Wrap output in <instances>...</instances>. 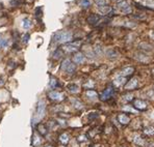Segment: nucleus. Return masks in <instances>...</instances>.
<instances>
[{
  "mask_svg": "<svg viewBox=\"0 0 154 147\" xmlns=\"http://www.w3.org/2000/svg\"><path fill=\"white\" fill-rule=\"evenodd\" d=\"M45 111H46V105H45V102L40 100L38 102V105H37V108H35V112L33 114V124L38 123L42 118L44 117L45 115Z\"/></svg>",
  "mask_w": 154,
  "mask_h": 147,
  "instance_id": "f257e3e1",
  "label": "nucleus"
},
{
  "mask_svg": "<svg viewBox=\"0 0 154 147\" xmlns=\"http://www.w3.org/2000/svg\"><path fill=\"white\" fill-rule=\"evenodd\" d=\"M73 35L70 31H57L53 36V39L58 44H66L72 41Z\"/></svg>",
  "mask_w": 154,
  "mask_h": 147,
  "instance_id": "f03ea898",
  "label": "nucleus"
},
{
  "mask_svg": "<svg viewBox=\"0 0 154 147\" xmlns=\"http://www.w3.org/2000/svg\"><path fill=\"white\" fill-rule=\"evenodd\" d=\"M118 8L120 9V11L124 13V14H130L132 11L129 1H127V0H123L122 2H120L118 4Z\"/></svg>",
  "mask_w": 154,
  "mask_h": 147,
  "instance_id": "7ed1b4c3",
  "label": "nucleus"
},
{
  "mask_svg": "<svg viewBox=\"0 0 154 147\" xmlns=\"http://www.w3.org/2000/svg\"><path fill=\"white\" fill-rule=\"evenodd\" d=\"M79 46H80V41L78 43H72V44H67L62 47V51L67 52V53H72V52H75L79 49Z\"/></svg>",
  "mask_w": 154,
  "mask_h": 147,
  "instance_id": "20e7f679",
  "label": "nucleus"
},
{
  "mask_svg": "<svg viewBox=\"0 0 154 147\" xmlns=\"http://www.w3.org/2000/svg\"><path fill=\"white\" fill-rule=\"evenodd\" d=\"M48 96L49 98H51L52 101H62L64 100V94L58 91H50L48 93Z\"/></svg>",
  "mask_w": 154,
  "mask_h": 147,
  "instance_id": "39448f33",
  "label": "nucleus"
},
{
  "mask_svg": "<svg viewBox=\"0 0 154 147\" xmlns=\"http://www.w3.org/2000/svg\"><path fill=\"white\" fill-rule=\"evenodd\" d=\"M138 78H132L131 80L127 82V84L125 85V89L126 90H132L135 89V88L138 87Z\"/></svg>",
  "mask_w": 154,
  "mask_h": 147,
  "instance_id": "423d86ee",
  "label": "nucleus"
},
{
  "mask_svg": "<svg viewBox=\"0 0 154 147\" xmlns=\"http://www.w3.org/2000/svg\"><path fill=\"white\" fill-rule=\"evenodd\" d=\"M73 61L76 64H81V63H83L85 61V57H84V55L82 53L78 52L73 56Z\"/></svg>",
  "mask_w": 154,
  "mask_h": 147,
  "instance_id": "0eeeda50",
  "label": "nucleus"
},
{
  "mask_svg": "<svg viewBox=\"0 0 154 147\" xmlns=\"http://www.w3.org/2000/svg\"><path fill=\"white\" fill-rule=\"evenodd\" d=\"M113 92H114V89H113L111 87L106 88V89L102 92V94L100 96V98L102 100V101H106V100H108V98H111Z\"/></svg>",
  "mask_w": 154,
  "mask_h": 147,
  "instance_id": "6e6552de",
  "label": "nucleus"
},
{
  "mask_svg": "<svg viewBox=\"0 0 154 147\" xmlns=\"http://www.w3.org/2000/svg\"><path fill=\"white\" fill-rule=\"evenodd\" d=\"M134 107L138 110H146L148 105L145 101L143 100H135L134 101Z\"/></svg>",
  "mask_w": 154,
  "mask_h": 147,
  "instance_id": "1a4fd4ad",
  "label": "nucleus"
},
{
  "mask_svg": "<svg viewBox=\"0 0 154 147\" xmlns=\"http://www.w3.org/2000/svg\"><path fill=\"white\" fill-rule=\"evenodd\" d=\"M125 83H126V78L123 76L117 77V78H115V80H114V84L116 85L117 87H121V86H123Z\"/></svg>",
  "mask_w": 154,
  "mask_h": 147,
  "instance_id": "9d476101",
  "label": "nucleus"
},
{
  "mask_svg": "<svg viewBox=\"0 0 154 147\" xmlns=\"http://www.w3.org/2000/svg\"><path fill=\"white\" fill-rule=\"evenodd\" d=\"M134 58L138 61H141V62H148L149 60H150V58L147 56V55L145 54H141V53H138V54L134 55Z\"/></svg>",
  "mask_w": 154,
  "mask_h": 147,
  "instance_id": "9b49d317",
  "label": "nucleus"
},
{
  "mask_svg": "<svg viewBox=\"0 0 154 147\" xmlns=\"http://www.w3.org/2000/svg\"><path fill=\"white\" fill-rule=\"evenodd\" d=\"M98 11H99L101 15H108L111 11V6H108V5L98 6Z\"/></svg>",
  "mask_w": 154,
  "mask_h": 147,
  "instance_id": "f8f14e48",
  "label": "nucleus"
},
{
  "mask_svg": "<svg viewBox=\"0 0 154 147\" xmlns=\"http://www.w3.org/2000/svg\"><path fill=\"white\" fill-rule=\"evenodd\" d=\"M134 71V68L131 67V66H128V67H125L123 68L121 71V76L123 77H126V76H129V75H131V74Z\"/></svg>",
  "mask_w": 154,
  "mask_h": 147,
  "instance_id": "ddd939ff",
  "label": "nucleus"
},
{
  "mask_svg": "<svg viewBox=\"0 0 154 147\" xmlns=\"http://www.w3.org/2000/svg\"><path fill=\"white\" fill-rule=\"evenodd\" d=\"M134 143L138 146H146V142L142 138L141 136H135L134 137Z\"/></svg>",
  "mask_w": 154,
  "mask_h": 147,
  "instance_id": "4468645a",
  "label": "nucleus"
},
{
  "mask_svg": "<svg viewBox=\"0 0 154 147\" xmlns=\"http://www.w3.org/2000/svg\"><path fill=\"white\" fill-rule=\"evenodd\" d=\"M119 121L122 123V124H127V123L130 121V118L128 117L127 115L120 114V115H119Z\"/></svg>",
  "mask_w": 154,
  "mask_h": 147,
  "instance_id": "2eb2a0df",
  "label": "nucleus"
},
{
  "mask_svg": "<svg viewBox=\"0 0 154 147\" xmlns=\"http://www.w3.org/2000/svg\"><path fill=\"white\" fill-rule=\"evenodd\" d=\"M106 56H107L108 58H111V59H115V58L118 57V53H117L115 50L109 49L106 51Z\"/></svg>",
  "mask_w": 154,
  "mask_h": 147,
  "instance_id": "dca6fc26",
  "label": "nucleus"
},
{
  "mask_svg": "<svg viewBox=\"0 0 154 147\" xmlns=\"http://www.w3.org/2000/svg\"><path fill=\"white\" fill-rule=\"evenodd\" d=\"M68 90H69L71 93H77L79 91V87H78V85H76V84H69L68 85Z\"/></svg>",
  "mask_w": 154,
  "mask_h": 147,
  "instance_id": "f3484780",
  "label": "nucleus"
},
{
  "mask_svg": "<svg viewBox=\"0 0 154 147\" xmlns=\"http://www.w3.org/2000/svg\"><path fill=\"white\" fill-rule=\"evenodd\" d=\"M138 48L144 51H151L152 50V46L148 43H142V44L138 45Z\"/></svg>",
  "mask_w": 154,
  "mask_h": 147,
  "instance_id": "a211bd4d",
  "label": "nucleus"
},
{
  "mask_svg": "<svg viewBox=\"0 0 154 147\" xmlns=\"http://www.w3.org/2000/svg\"><path fill=\"white\" fill-rule=\"evenodd\" d=\"M99 16H97V15H92V16H90L89 18H88V22L90 23V24H96V23L99 21Z\"/></svg>",
  "mask_w": 154,
  "mask_h": 147,
  "instance_id": "6ab92c4d",
  "label": "nucleus"
},
{
  "mask_svg": "<svg viewBox=\"0 0 154 147\" xmlns=\"http://www.w3.org/2000/svg\"><path fill=\"white\" fill-rule=\"evenodd\" d=\"M31 26H33V23H31L29 19H24L22 21V27L24 29H29Z\"/></svg>",
  "mask_w": 154,
  "mask_h": 147,
  "instance_id": "aec40b11",
  "label": "nucleus"
},
{
  "mask_svg": "<svg viewBox=\"0 0 154 147\" xmlns=\"http://www.w3.org/2000/svg\"><path fill=\"white\" fill-rule=\"evenodd\" d=\"M69 139H70V137H69V135L66 133L60 136V141L62 142V144H67L68 142H69Z\"/></svg>",
  "mask_w": 154,
  "mask_h": 147,
  "instance_id": "412c9836",
  "label": "nucleus"
},
{
  "mask_svg": "<svg viewBox=\"0 0 154 147\" xmlns=\"http://www.w3.org/2000/svg\"><path fill=\"white\" fill-rule=\"evenodd\" d=\"M87 96L89 98H91V100H94V98H98V94L96 91H94V90H88L87 91Z\"/></svg>",
  "mask_w": 154,
  "mask_h": 147,
  "instance_id": "4be33fe9",
  "label": "nucleus"
},
{
  "mask_svg": "<svg viewBox=\"0 0 154 147\" xmlns=\"http://www.w3.org/2000/svg\"><path fill=\"white\" fill-rule=\"evenodd\" d=\"M71 102H72L73 106L75 107L76 109H82V108H83V105H82V103H81V102H79L78 100H74V98H72V100H71Z\"/></svg>",
  "mask_w": 154,
  "mask_h": 147,
  "instance_id": "5701e85b",
  "label": "nucleus"
},
{
  "mask_svg": "<svg viewBox=\"0 0 154 147\" xmlns=\"http://www.w3.org/2000/svg\"><path fill=\"white\" fill-rule=\"evenodd\" d=\"M144 133L148 136H152V135H154V128L153 126H146L144 128Z\"/></svg>",
  "mask_w": 154,
  "mask_h": 147,
  "instance_id": "b1692460",
  "label": "nucleus"
},
{
  "mask_svg": "<svg viewBox=\"0 0 154 147\" xmlns=\"http://www.w3.org/2000/svg\"><path fill=\"white\" fill-rule=\"evenodd\" d=\"M38 131L40 132V134H42V135H46L47 134L46 126H45V124H42V123H40V124L38 125Z\"/></svg>",
  "mask_w": 154,
  "mask_h": 147,
  "instance_id": "393cba45",
  "label": "nucleus"
},
{
  "mask_svg": "<svg viewBox=\"0 0 154 147\" xmlns=\"http://www.w3.org/2000/svg\"><path fill=\"white\" fill-rule=\"evenodd\" d=\"M95 3H96L98 6H105V5H108L109 0H95Z\"/></svg>",
  "mask_w": 154,
  "mask_h": 147,
  "instance_id": "a878e982",
  "label": "nucleus"
},
{
  "mask_svg": "<svg viewBox=\"0 0 154 147\" xmlns=\"http://www.w3.org/2000/svg\"><path fill=\"white\" fill-rule=\"evenodd\" d=\"M70 63H71V60H69V59L64 60V61H62V66H60V68H62V71H66L67 67H68V66H69V65H70Z\"/></svg>",
  "mask_w": 154,
  "mask_h": 147,
  "instance_id": "bb28decb",
  "label": "nucleus"
},
{
  "mask_svg": "<svg viewBox=\"0 0 154 147\" xmlns=\"http://www.w3.org/2000/svg\"><path fill=\"white\" fill-rule=\"evenodd\" d=\"M75 69H76V65L71 62V63H70V65L68 66L67 69H66V73H68V74H73L74 71H75Z\"/></svg>",
  "mask_w": 154,
  "mask_h": 147,
  "instance_id": "cd10ccee",
  "label": "nucleus"
},
{
  "mask_svg": "<svg viewBox=\"0 0 154 147\" xmlns=\"http://www.w3.org/2000/svg\"><path fill=\"white\" fill-rule=\"evenodd\" d=\"M80 5L83 8H88L91 5V0H80Z\"/></svg>",
  "mask_w": 154,
  "mask_h": 147,
  "instance_id": "c85d7f7f",
  "label": "nucleus"
},
{
  "mask_svg": "<svg viewBox=\"0 0 154 147\" xmlns=\"http://www.w3.org/2000/svg\"><path fill=\"white\" fill-rule=\"evenodd\" d=\"M94 51H95V53H96V55H101V54H102V49H101L100 46H96V47H95Z\"/></svg>",
  "mask_w": 154,
  "mask_h": 147,
  "instance_id": "c756f323",
  "label": "nucleus"
},
{
  "mask_svg": "<svg viewBox=\"0 0 154 147\" xmlns=\"http://www.w3.org/2000/svg\"><path fill=\"white\" fill-rule=\"evenodd\" d=\"M8 45V39H0V47L6 48Z\"/></svg>",
  "mask_w": 154,
  "mask_h": 147,
  "instance_id": "7c9ffc66",
  "label": "nucleus"
},
{
  "mask_svg": "<svg viewBox=\"0 0 154 147\" xmlns=\"http://www.w3.org/2000/svg\"><path fill=\"white\" fill-rule=\"evenodd\" d=\"M62 50H57V51L54 53V58H55V59H58V58L62 57Z\"/></svg>",
  "mask_w": 154,
  "mask_h": 147,
  "instance_id": "2f4dec72",
  "label": "nucleus"
},
{
  "mask_svg": "<svg viewBox=\"0 0 154 147\" xmlns=\"http://www.w3.org/2000/svg\"><path fill=\"white\" fill-rule=\"evenodd\" d=\"M56 86H57V81L54 78H51V80H50V87L55 88Z\"/></svg>",
  "mask_w": 154,
  "mask_h": 147,
  "instance_id": "473e14b6",
  "label": "nucleus"
},
{
  "mask_svg": "<svg viewBox=\"0 0 154 147\" xmlns=\"http://www.w3.org/2000/svg\"><path fill=\"white\" fill-rule=\"evenodd\" d=\"M33 145H39L41 143V140H40V138H39L37 135H33Z\"/></svg>",
  "mask_w": 154,
  "mask_h": 147,
  "instance_id": "72a5a7b5",
  "label": "nucleus"
},
{
  "mask_svg": "<svg viewBox=\"0 0 154 147\" xmlns=\"http://www.w3.org/2000/svg\"><path fill=\"white\" fill-rule=\"evenodd\" d=\"M122 110H123V111H129V112H132V113H134V112H135V110H134V109H132V108H131V107H129V106H125V107H123V108H122Z\"/></svg>",
  "mask_w": 154,
  "mask_h": 147,
  "instance_id": "f704fd0d",
  "label": "nucleus"
},
{
  "mask_svg": "<svg viewBox=\"0 0 154 147\" xmlns=\"http://www.w3.org/2000/svg\"><path fill=\"white\" fill-rule=\"evenodd\" d=\"M146 96H148L149 98L154 100V90H150V91H148V92L146 93Z\"/></svg>",
  "mask_w": 154,
  "mask_h": 147,
  "instance_id": "c9c22d12",
  "label": "nucleus"
},
{
  "mask_svg": "<svg viewBox=\"0 0 154 147\" xmlns=\"http://www.w3.org/2000/svg\"><path fill=\"white\" fill-rule=\"evenodd\" d=\"M29 34H28V33H26V34H25L24 36H23V43H25V44H27V43H28V41H29Z\"/></svg>",
  "mask_w": 154,
  "mask_h": 147,
  "instance_id": "e433bc0d",
  "label": "nucleus"
},
{
  "mask_svg": "<svg viewBox=\"0 0 154 147\" xmlns=\"http://www.w3.org/2000/svg\"><path fill=\"white\" fill-rule=\"evenodd\" d=\"M124 100L125 101H130V100H132V94H127V96H124Z\"/></svg>",
  "mask_w": 154,
  "mask_h": 147,
  "instance_id": "4c0bfd02",
  "label": "nucleus"
},
{
  "mask_svg": "<svg viewBox=\"0 0 154 147\" xmlns=\"http://www.w3.org/2000/svg\"><path fill=\"white\" fill-rule=\"evenodd\" d=\"M93 86H94V84H93L91 81H90L89 83H87V84H84V87H91V88H92Z\"/></svg>",
  "mask_w": 154,
  "mask_h": 147,
  "instance_id": "58836bf2",
  "label": "nucleus"
},
{
  "mask_svg": "<svg viewBox=\"0 0 154 147\" xmlns=\"http://www.w3.org/2000/svg\"><path fill=\"white\" fill-rule=\"evenodd\" d=\"M150 37H151V39L154 41V30H151V32H150Z\"/></svg>",
  "mask_w": 154,
  "mask_h": 147,
  "instance_id": "ea45409f",
  "label": "nucleus"
},
{
  "mask_svg": "<svg viewBox=\"0 0 154 147\" xmlns=\"http://www.w3.org/2000/svg\"><path fill=\"white\" fill-rule=\"evenodd\" d=\"M3 84H4V81H3L2 78H0V86H1V85H3Z\"/></svg>",
  "mask_w": 154,
  "mask_h": 147,
  "instance_id": "a19ab883",
  "label": "nucleus"
},
{
  "mask_svg": "<svg viewBox=\"0 0 154 147\" xmlns=\"http://www.w3.org/2000/svg\"><path fill=\"white\" fill-rule=\"evenodd\" d=\"M45 147H53L52 145H47V146H45Z\"/></svg>",
  "mask_w": 154,
  "mask_h": 147,
  "instance_id": "79ce46f5",
  "label": "nucleus"
},
{
  "mask_svg": "<svg viewBox=\"0 0 154 147\" xmlns=\"http://www.w3.org/2000/svg\"><path fill=\"white\" fill-rule=\"evenodd\" d=\"M152 74H153V76H154V68L152 69Z\"/></svg>",
  "mask_w": 154,
  "mask_h": 147,
  "instance_id": "37998d69",
  "label": "nucleus"
},
{
  "mask_svg": "<svg viewBox=\"0 0 154 147\" xmlns=\"http://www.w3.org/2000/svg\"><path fill=\"white\" fill-rule=\"evenodd\" d=\"M114 1H122V0H114Z\"/></svg>",
  "mask_w": 154,
  "mask_h": 147,
  "instance_id": "c03bdc74",
  "label": "nucleus"
},
{
  "mask_svg": "<svg viewBox=\"0 0 154 147\" xmlns=\"http://www.w3.org/2000/svg\"><path fill=\"white\" fill-rule=\"evenodd\" d=\"M0 39H1V35H0Z\"/></svg>",
  "mask_w": 154,
  "mask_h": 147,
  "instance_id": "a18cd8bd",
  "label": "nucleus"
},
{
  "mask_svg": "<svg viewBox=\"0 0 154 147\" xmlns=\"http://www.w3.org/2000/svg\"><path fill=\"white\" fill-rule=\"evenodd\" d=\"M153 90H154V86H153Z\"/></svg>",
  "mask_w": 154,
  "mask_h": 147,
  "instance_id": "49530a36",
  "label": "nucleus"
}]
</instances>
